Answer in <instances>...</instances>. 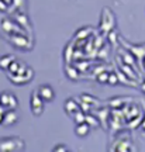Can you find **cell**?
<instances>
[{"label":"cell","instance_id":"obj_16","mask_svg":"<svg viewBox=\"0 0 145 152\" xmlns=\"http://www.w3.org/2000/svg\"><path fill=\"white\" fill-rule=\"evenodd\" d=\"M97 80L100 82V83H107V80H108V72L100 73V75L97 76Z\"/></svg>","mask_w":145,"mask_h":152},{"label":"cell","instance_id":"obj_3","mask_svg":"<svg viewBox=\"0 0 145 152\" xmlns=\"http://www.w3.org/2000/svg\"><path fill=\"white\" fill-rule=\"evenodd\" d=\"M37 93L40 94V97L42 99L44 102H52L55 97L54 89L49 86V85H41V86L38 87Z\"/></svg>","mask_w":145,"mask_h":152},{"label":"cell","instance_id":"obj_13","mask_svg":"<svg viewBox=\"0 0 145 152\" xmlns=\"http://www.w3.org/2000/svg\"><path fill=\"white\" fill-rule=\"evenodd\" d=\"M9 97H10V93L7 92H3L0 94V102H1V106H4L7 109V104H9Z\"/></svg>","mask_w":145,"mask_h":152},{"label":"cell","instance_id":"obj_2","mask_svg":"<svg viewBox=\"0 0 145 152\" xmlns=\"http://www.w3.org/2000/svg\"><path fill=\"white\" fill-rule=\"evenodd\" d=\"M44 100L40 97L38 93H32L31 99H30V106H31V111L34 115H40V114L44 111Z\"/></svg>","mask_w":145,"mask_h":152},{"label":"cell","instance_id":"obj_12","mask_svg":"<svg viewBox=\"0 0 145 152\" xmlns=\"http://www.w3.org/2000/svg\"><path fill=\"white\" fill-rule=\"evenodd\" d=\"M18 68H20V62H17V61L14 59V61H13V62L10 64V66H9V69H7V71H9V73H13V75H16L17 72H18Z\"/></svg>","mask_w":145,"mask_h":152},{"label":"cell","instance_id":"obj_21","mask_svg":"<svg viewBox=\"0 0 145 152\" xmlns=\"http://www.w3.org/2000/svg\"><path fill=\"white\" fill-rule=\"evenodd\" d=\"M144 66H145V58H144Z\"/></svg>","mask_w":145,"mask_h":152},{"label":"cell","instance_id":"obj_20","mask_svg":"<svg viewBox=\"0 0 145 152\" xmlns=\"http://www.w3.org/2000/svg\"><path fill=\"white\" fill-rule=\"evenodd\" d=\"M141 125H142V130H145V120L142 121V124H141Z\"/></svg>","mask_w":145,"mask_h":152},{"label":"cell","instance_id":"obj_10","mask_svg":"<svg viewBox=\"0 0 145 152\" xmlns=\"http://www.w3.org/2000/svg\"><path fill=\"white\" fill-rule=\"evenodd\" d=\"M121 71H123L124 73H127V75H128L131 79H134V80L137 79V75H135L134 72L131 71V68H130L128 64H125V65H121Z\"/></svg>","mask_w":145,"mask_h":152},{"label":"cell","instance_id":"obj_14","mask_svg":"<svg viewBox=\"0 0 145 152\" xmlns=\"http://www.w3.org/2000/svg\"><path fill=\"white\" fill-rule=\"evenodd\" d=\"M86 123L89 125H92V127H99L100 125V123L97 121L96 117H90V115H86Z\"/></svg>","mask_w":145,"mask_h":152},{"label":"cell","instance_id":"obj_5","mask_svg":"<svg viewBox=\"0 0 145 152\" xmlns=\"http://www.w3.org/2000/svg\"><path fill=\"white\" fill-rule=\"evenodd\" d=\"M133 148H134V147L130 144L128 135H127V138H120V140H118V142H116V144L113 145L114 151H131Z\"/></svg>","mask_w":145,"mask_h":152},{"label":"cell","instance_id":"obj_1","mask_svg":"<svg viewBox=\"0 0 145 152\" xmlns=\"http://www.w3.org/2000/svg\"><path fill=\"white\" fill-rule=\"evenodd\" d=\"M24 149V142L17 138V137H10V138H4L0 141V151L3 152H11V151H23Z\"/></svg>","mask_w":145,"mask_h":152},{"label":"cell","instance_id":"obj_6","mask_svg":"<svg viewBox=\"0 0 145 152\" xmlns=\"http://www.w3.org/2000/svg\"><path fill=\"white\" fill-rule=\"evenodd\" d=\"M79 110H81V106H79V103H76L73 99H68L65 102V111L69 114V115H73Z\"/></svg>","mask_w":145,"mask_h":152},{"label":"cell","instance_id":"obj_15","mask_svg":"<svg viewBox=\"0 0 145 152\" xmlns=\"http://www.w3.org/2000/svg\"><path fill=\"white\" fill-rule=\"evenodd\" d=\"M107 83H108V85H117V83H118V76L116 75V73H113V72H110V73H108Z\"/></svg>","mask_w":145,"mask_h":152},{"label":"cell","instance_id":"obj_11","mask_svg":"<svg viewBox=\"0 0 145 152\" xmlns=\"http://www.w3.org/2000/svg\"><path fill=\"white\" fill-rule=\"evenodd\" d=\"M17 106H18V102H17V97L14 94H10V97H9V104H7V109H13L16 110Z\"/></svg>","mask_w":145,"mask_h":152},{"label":"cell","instance_id":"obj_19","mask_svg":"<svg viewBox=\"0 0 145 152\" xmlns=\"http://www.w3.org/2000/svg\"><path fill=\"white\" fill-rule=\"evenodd\" d=\"M141 89H142V92L145 93V82H144V83H142V85H141Z\"/></svg>","mask_w":145,"mask_h":152},{"label":"cell","instance_id":"obj_22","mask_svg":"<svg viewBox=\"0 0 145 152\" xmlns=\"http://www.w3.org/2000/svg\"><path fill=\"white\" fill-rule=\"evenodd\" d=\"M0 104H1V102H0Z\"/></svg>","mask_w":145,"mask_h":152},{"label":"cell","instance_id":"obj_7","mask_svg":"<svg viewBox=\"0 0 145 152\" xmlns=\"http://www.w3.org/2000/svg\"><path fill=\"white\" fill-rule=\"evenodd\" d=\"M89 132H90V125L87 124L86 121H85V123H81V124H76L75 134L78 137H86Z\"/></svg>","mask_w":145,"mask_h":152},{"label":"cell","instance_id":"obj_8","mask_svg":"<svg viewBox=\"0 0 145 152\" xmlns=\"http://www.w3.org/2000/svg\"><path fill=\"white\" fill-rule=\"evenodd\" d=\"M13 61H14V56H13V55H4V56H0V68H1V69H4V71H7Z\"/></svg>","mask_w":145,"mask_h":152},{"label":"cell","instance_id":"obj_4","mask_svg":"<svg viewBox=\"0 0 145 152\" xmlns=\"http://www.w3.org/2000/svg\"><path fill=\"white\" fill-rule=\"evenodd\" d=\"M18 121V114L16 110L13 109H7L4 111V120H3V124L4 125H14Z\"/></svg>","mask_w":145,"mask_h":152},{"label":"cell","instance_id":"obj_18","mask_svg":"<svg viewBox=\"0 0 145 152\" xmlns=\"http://www.w3.org/2000/svg\"><path fill=\"white\" fill-rule=\"evenodd\" d=\"M52 151H54V152H68L69 149H68V147H66V145H56Z\"/></svg>","mask_w":145,"mask_h":152},{"label":"cell","instance_id":"obj_9","mask_svg":"<svg viewBox=\"0 0 145 152\" xmlns=\"http://www.w3.org/2000/svg\"><path fill=\"white\" fill-rule=\"evenodd\" d=\"M72 117H73V121H75V124H81V123H85V121H86V115L82 113L81 110H79V111H76V113L73 114Z\"/></svg>","mask_w":145,"mask_h":152},{"label":"cell","instance_id":"obj_17","mask_svg":"<svg viewBox=\"0 0 145 152\" xmlns=\"http://www.w3.org/2000/svg\"><path fill=\"white\" fill-rule=\"evenodd\" d=\"M124 61H125V62H127L130 66H135L134 65V58H133V55L124 54Z\"/></svg>","mask_w":145,"mask_h":152}]
</instances>
